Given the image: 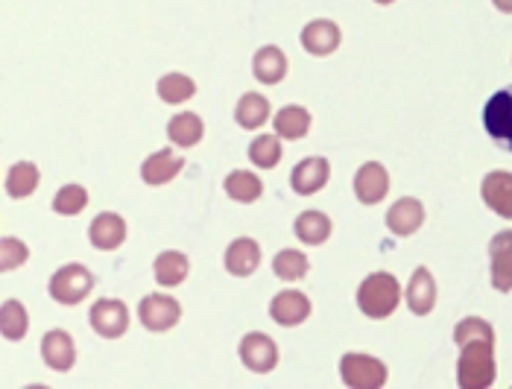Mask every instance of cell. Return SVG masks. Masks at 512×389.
I'll return each mask as SVG.
<instances>
[{
	"label": "cell",
	"instance_id": "cell-1",
	"mask_svg": "<svg viewBox=\"0 0 512 389\" xmlns=\"http://www.w3.org/2000/svg\"><path fill=\"white\" fill-rule=\"evenodd\" d=\"M454 343L460 346L457 381L463 389H486L495 384V331L489 322L469 316L454 328Z\"/></svg>",
	"mask_w": 512,
	"mask_h": 389
},
{
	"label": "cell",
	"instance_id": "cell-2",
	"mask_svg": "<svg viewBox=\"0 0 512 389\" xmlns=\"http://www.w3.org/2000/svg\"><path fill=\"white\" fill-rule=\"evenodd\" d=\"M401 302L398 278L390 273H372L357 287V308L369 319H387Z\"/></svg>",
	"mask_w": 512,
	"mask_h": 389
},
{
	"label": "cell",
	"instance_id": "cell-3",
	"mask_svg": "<svg viewBox=\"0 0 512 389\" xmlns=\"http://www.w3.org/2000/svg\"><path fill=\"white\" fill-rule=\"evenodd\" d=\"M340 378L352 389H381L387 384V366L378 357L352 351L340 360Z\"/></svg>",
	"mask_w": 512,
	"mask_h": 389
},
{
	"label": "cell",
	"instance_id": "cell-4",
	"mask_svg": "<svg viewBox=\"0 0 512 389\" xmlns=\"http://www.w3.org/2000/svg\"><path fill=\"white\" fill-rule=\"evenodd\" d=\"M94 287V273L82 264H65L50 278V296L59 305H79Z\"/></svg>",
	"mask_w": 512,
	"mask_h": 389
},
{
	"label": "cell",
	"instance_id": "cell-5",
	"mask_svg": "<svg viewBox=\"0 0 512 389\" xmlns=\"http://www.w3.org/2000/svg\"><path fill=\"white\" fill-rule=\"evenodd\" d=\"M483 126L495 144H501L504 150L512 153V85L489 97V103L483 109Z\"/></svg>",
	"mask_w": 512,
	"mask_h": 389
},
{
	"label": "cell",
	"instance_id": "cell-6",
	"mask_svg": "<svg viewBox=\"0 0 512 389\" xmlns=\"http://www.w3.org/2000/svg\"><path fill=\"white\" fill-rule=\"evenodd\" d=\"M91 328L103 337V340H118L129 328V308L120 299H100L91 305Z\"/></svg>",
	"mask_w": 512,
	"mask_h": 389
},
{
	"label": "cell",
	"instance_id": "cell-7",
	"mask_svg": "<svg viewBox=\"0 0 512 389\" xmlns=\"http://www.w3.org/2000/svg\"><path fill=\"white\" fill-rule=\"evenodd\" d=\"M240 360L249 372H258V375H267L273 372L278 363V346L261 331H252L240 340Z\"/></svg>",
	"mask_w": 512,
	"mask_h": 389
},
{
	"label": "cell",
	"instance_id": "cell-8",
	"mask_svg": "<svg viewBox=\"0 0 512 389\" xmlns=\"http://www.w3.org/2000/svg\"><path fill=\"white\" fill-rule=\"evenodd\" d=\"M138 316L144 322L147 331H170L179 319H182V305L173 299V296H144L141 305H138Z\"/></svg>",
	"mask_w": 512,
	"mask_h": 389
},
{
	"label": "cell",
	"instance_id": "cell-9",
	"mask_svg": "<svg viewBox=\"0 0 512 389\" xmlns=\"http://www.w3.org/2000/svg\"><path fill=\"white\" fill-rule=\"evenodd\" d=\"M331 179V164L325 158H305L293 167L290 173V188L299 196H311L316 191H322Z\"/></svg>",
	"mask_w": 512,
	"mask_h": 389
},
{
	"label": "cell",
	"instance_id": "cell-10",
	"mask_svg": "<svg viewBox=\"0 0 512 389\" xmlns=\"http://www.w3.org/2000/svg\"><path fill=\"white\" fill-rule=\"evenodd\" d=\"M270 316H273V322L284 325V328L302 325L311 316V299L299 290H281L270 302Z\"/></svg>",
	"mask_w": 512,
	"mask_h": 389
},
{
	"label": "cell",
	"instance_id": "cell-11",
	"mask_svg": "<svg viewBox=\"0 0 512 389\" xmlns=\"http://www.w3.org/2000/svg\"><path fill=\"white\" fill-rule=\"evenodd\" d=\"M390 191V176H387V167L378 164V161H369L357 170L355 176V196L363 205H375L381 202Z\"/></svg>",
	"mask_w": 512,
	"mask_h": 389
},
{
	"label": "cell",
	"instance_id": "cell-12",
	"mask_svg": "<svg viewBox=\"0 0 512 389\" xmlns=\"http://www.w3.org/2000/svg\"><path fill=\"white\" fill-rule=\"evenodd\" d=\"M41 360L53 372H68L77 363V346H74L71 334H65V331H47L41 337Z\"/></svg>",
	"mask_w": 512,
	"mask_h": 389
},
{
	"label": "cell",
	"instance_id": "cell-13",
	"mask_svg": "<svg viewBox=\"0 0 512 389\" xmlns=\"http://www.w3.org/2000/svg\"><path fill=\"white\" fill-rule=\"evenodd\" d=\"M425 223V205L413 196H404L398 199L393 208L387 211V229L398 237H410L422 229Z\"/></svg>",
	"mask_w": 512,
	"mask_h": 389
},
{
	"label": "cell",
	"instance_id": "cell-14",
	"mask_svg": "<svg viewBox=\"0 0 512 389\" xmlns=\"http://www.w3.org/2000/svg\"><path fill=\"white\" fill-rule=\"evenodd\" d=\"M489 261H492V287L501 293L512 290V232H501L489 243Z\"/></svg>",
	"mask_w": 512,
	"mask_h": 389
},
{
	"label": "cell",
	"instance_id": "cell-15",
	"mask_svg": "<svg viewBox=\"0 0 512 389\" xmlns=\"http://www.w3.org/2000/svg\"><path fill=\"white\" fill-rule=\"evenodd\" d=\"M88 240L94 249H103V252H115L123 246L126 240V223L120 214H112V211H103L94 217L91 229H88Z\"/></svg>",
	"mask_w": 512,
	"mask_h": 389
},
{
	"label": "cell",
	"instance_id": "cell-16",
	"mask_svg": "<svg viewBox=\"0 0 512 389\" xmlns=\"http://www.w3.org/2000/svg\"><path fill=\"white\" fill-rule=\"evenodd\" d=\"M480 196L495 214H501L504 220H512V173L507 170L489 173L480 185Z\"/></svg>",
	"mask_w": 512,
	"mask_h": 389
},
{
	"label": "cell",
	"instance_id": "cell-17",
	"mask_svg": "<svg viewBox=\"0 0 512 389\" xmlns=\"http://www.w3.org/2000/svg\"><path fill=\"white\" fill-rule=\"evenodd\" d=\"M261 267V246L252 237H237L226 249V270L237 278H246Z\"/></svg>",
	"mask_w": 512,
	"mask_h": 389
},
{
	"label": "cell",
	"instance_id": "cell-18",
	"mask_svg": "<svg viewBox=\"0 0 512 389\" xmlns=\"http://www.w3.org/2000/svg\"><path fill=\"white\" fill-rule=\"evenodd\" d=\"M340 27L328 18H319L311 21L305 30H302V47L311 53V56H328L340 47Z\"/></svg>",
	"mask_w": 512,
	"mask_h": 389
},
{
	"label": "cell",
	"instance_id": "cell-19",
	"mask_svg": "<svg viewBox=\"0 0 512 389\" xmlns=\"http://www.w3.org/2000/svg\"><path fill=\"white\" fill-rule=\"evenodd\" d=\"M407 308L416 313V316H428L434 311L436 305V284L434 275L428 267H419L416 273L410 275V284H407Z\"/></svg>",
	"mask_w": 512,
	"mask_h": 389
},
{
	"label": "cell",
	"instance_id": "cell-20",
	"mask_svg": "<svg viewBox=\"0 0 512 389\" xmlns=\"http://www.w3.org/2000/svg\"><path fill=\"white\" fill-rule=\"evenodd\" d=\"M182 167H185V158L176 156L173 150H158V153H153V156L141 164V179H144L147 185L158 188V185L173 182V179L179 176Z\"/></svg>",
	"mask_w": 512,
	"mask_h": 389
},
{
	"label": "cell",
	"instance_id": "cell-21",
	"mask_svg": "<svg viewBox=\"0 0 512 389\" xmlns=\"http://www.w3.org/2000/svg\"><path fill=\"white\" fill-rule=\"evenodd\" d=\"M252 71H255V79L264 82V85H276L281 79L287 77V56L284 50H278L273 44L261 47L252 59Z\"/></svg>",
	"mask_w": 512,
	"mask_h": 389
},
{
	"label": "cell",
	"instance_id": "cell-22",
	"mask_svg": "<svg viewBox=\"0 0 512 389\" xmlns=\"http://www.w3.org/2000/svg\"><path fill=\"white\" fill-rule=\"evenodd\" d=\"M235 120L237 126H243V129H261L267 120H270V100L264 97V94H255V91H249V94H243L240 100H237V109H235Z\"/></svg>",
	"mask_w": 512,
	"mask_h": 389
},
{
	"label": "cell",
	"instance_id": "cell-23",
	"mask_svg": "<svg viewBox=\"0 0 512 389\" xmlns=\"http://www.w3.org/2000/svg\"><path fill=\"white\" fill-rule=\"evenodd\" d=\"M39 188V167L30 164V161H18L9 167L6 173V194L12 199H27V196L36 194Z\"/></svg>",
	"mask_w": 512,
	"mask_h": 389
},
{
	"label": "cell",
	"instance_id": "cell-24",
	"mask_svg": "<svg viewBox=\"0 0 512 389\" xmlns=\"http://www.w3.org/2000/svg\"><path fill=\"white\" fill-rule=\"evenodd\" d=\"M202 120L194 112H182V115H176L170 123H167V138L176 144V147H182V150H188V147H197L199 141H202Z\"/></svg>",
	"mask_w": 512,
	"mask_h": 389
},
{
	"label": "cell",
	"instance_id": "cell-25",
	"mask_svg": "<svg viewBox=\"0 0 512 389\" xmlns=\"http://www.w3.org/2000/svg\"><path fill=\"white\" fill-rule=\"evenodd\" d=\"M311 129V112L305 106H284L276 115V135L287 141H299L305 138Z\"/></svg>",
	"mask_w": 512,
	"mask_h": 389
},
{
	"label": "cell",
	"instance_id": "cell-26",
	"mask_svg": "<svg viewBox=\"0 0 512 389\" xmlns=\"http://www.w3.org/2000/svg\"><path fill=\"white\" fill-rule=\"evenodd\" d=\"M188 270H191V264H188V258L182 252H161L156 258V264H153V275H156V281L161 287L182 284L188 278Z\"/></svg>",
	"mask_w": 512,
	"mask_h": 389
},
{
	"label": "cell",
	"instance_id": "cell-27",
	"mask_svg": "<svg viewBox=\"0 0 512 389\" xmlns=\"http://www.w3.org/2000/svg\"><path fill=\"white\" fill-rule=\"evenodd\" d=\"M293 232H296V237H299L302 243H308V246H319V243H325V240H328V234H331V220H328L322 211H305V214H299V217H296Z\"/></svg>",
	"mask_w": 512,
	"mask_h": 389
},
{
	"label": "cell",
	"instance_id": "cell-28",
	"mask_svg": "<svg viewBox=\"0 0 512 389\" xmlns=\"http://www.w3.org/2000/svg\"><path fill=\"white\" fill-rule=\"evenodd\" d=\"M156 91L164 103L179 106V103H185V100H191L197 94V85H194V79L185 77V74H167V77L158 79Z\"/></svg>",
	"mask_w": 512,
	"mask_h": 389
},
{
	"label": "cell",
	"instance_id": "cell-29",
	"mask_svg": "<svg viewBox=\"0 0 512 389\" xmlns=\"http://www.w3.org/2000/svg\"><path fill=\"white\" fill-rule=\"evenodd\" d=\"M308 270H311V261L299 249H281L276 255V261H273V273L281 281H299V278L308 275Z\"/></svg>",
	"mask_w": 512,
	"mask_h": 389
},
{
	"label": "cell",
	"instance_id": "cell-30",
	"mask_svg": "<svg viewBox=\"0 0 512 389\" xmlns=\"http://www.w3.org/2000/svg\"><path fill=\"white\" fill-rule=\"evenodd\" d=\"M226 194L232 196L235 202H255L258 196L264 194V182L249 170H235L226 179Z\"/></svg>",
	"mask_w": 512,
	"mask_h": 389
},
{
	"label": "cell",
	"instance_id": "cell-31",
	"mask_svg": "<svg viewBox=\"0 0 512 389\" xmlns=\"http://www.w3.org/2000/svg\"><path fill=\"white\" fill-rule=\"evenodd\" d=\"M30 328V319H27V308L15 299H6L3 302V311H0V331L6 340H21Z\"/></svg>",
	"mask_w": 512,
	"mask_h": 389
},
{
	"label": "cell",
	"instance_id": "cell-32",
	"mask_svg": "<svg viewBox=\"0 0 512 389\" xmlns=\"http://www.w3.org/2000/svg\"><path fill=\"white\" fill-rule=\"evenodd\" d=\"M281 144H278L276 135H258L252 144H249V158H252V164L255 167H261V170H273L278 161H281Z\"/></svg>",
	"mask_w": 512,
	"mask_h": 389
},
{
	"label": "cell",
	"instance_id": "cell-33",
	"mask_svg": "<svg viewBox=\"0 0 512 389\" xmlns=\"http://www.w3.org/2000/svg\"><path fill=\"white\" fill-rule=\"evenodd\" d=\"M85 205H88V194L82 185H65L59 194L53 196V211L62 217H77Z\"/></svg>",
	"mask_w": 512,
	"mask_h": 389
},
{
	"label": "cell",
	"instance_id": "cell-34",
	"mask_svg": "<svg viewBox=\"0 0 512 389\" xmlns=\"http://www.w3.org/2000/svg\"><path fill=\"white\" fill-rule=\"evenodd\" d=\"M0 267L9 273V270H15V267H21L27 258H30V252H27V246L18 240V237H3L0 240Z\"/></svg>",
	"mask_w": 512,
	"mask_h": 389
},
{
	"label": "cell",
	"instance_id": "cell-35",
	"mask_svg": "<svg viewBox=\"0 0 512 389\" xmlns=\"http://www.w3.org/2000/svg\"><path fill=\"white\" fill-rule=\"evenodd\" d=\"M501 12H507V15H512V0H492Z\"/></svg>",
	"mask_w": 512,
	"mask_h": 389
},
{
	"label": "cell",
	"instance_id": "cell-36",
	"mask_svg": "<svg viewBox=\"0 0 512 389\" xmlns=\"http://www.w3.org/2000/svg\"><path fill=\"white\" fill-rule=\"evenodd\" d=\"M375 3H381V6H387V3H393V0H375Z\"/></svg>",
	"mask_w": 512,
	"mask_h": 389
}]
</instances>
